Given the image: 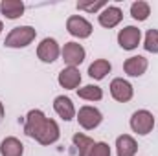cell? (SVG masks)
Wrapping results in <instances>:
<instances>
[{
	"label": "cell",
	"mask_w": 158,
	"mask_h": 156,
	"mask_svg": "<svg viewBox=\"0 0 158 156\" xmlns=\"http://www.w3.org/2000/svg\"><path fill=\"white\" fill-rule=\"evenodd\" d=\"M116 151H118V156H134L138 151V145L132 136L121 134L116 140Z\"/></svg>",
	"instance_id": "cell-15"
},
{
	"label": "cell",
	"mask_w": 158,
	"mask_h": 156,
	"mask_svg": "<svg viewBox=\"0 0 158 156\" xmlns=\"http://www.w3.org/2000/svg\"><path fill=\"white\" fill-rule=\"evenodd\" d=\"M77 96L86 101H99L103 97V90L96 84H86L83 88H77Z\"/></svg>",
	"instance_id": "cell-20"
},
{
	"label": "cell",
	"mask_w": 158,
	"mask_h": 156,
	"mask_svg": "<svg viewBox=\"0 0 158 156\" xmlns=\"http://www.w3.org/2000/svg\"><path fill=\"white\" fill-rule=\"evenodd\" d=\"M121 18H123V13L116 6H107L99 13V24L103 28H114V26H118L119 22H121Z\"/></svg>",
	"instance_id": "cell-12"
},
{
	"label": "cell",
	"mask_w": 158,
	"mask_h": 156,
	"mask_svg": "<svg viewBox=\"0 0 158 156\" xmlns=\"http://www.w3.org/2000/svg\"><path fill=\"white\" fill-rule=\"evenodd\" d=\"M2 30H4V26H2V22H0V33H2Z\"/></svg>",
	"instance_id": "cell-26"
},
{
	"label": "cell",
	"mask_w": 158,
	"mask_h": 156,
	"mask_svg": "<svg viewBox=\"0 0 158 156\" xmlns=\"http://www.w3.org/2000/svg\"><path fill=\"white\" fill-rule=\"evenodd\" d=\"M101 112L98 110V109H94V107H81L79 109V114H77V121L79 125L83 127V129H86V130H92V129H96L99 123H101Z\"/></svg>",
	"instance_id": "cell-4"
},
{
	"label": "cell",
	"mask_w": 158,
	"mask_h": 156,
	"mask_svg": "<svg viewBox=\"0 0 158 156\" xmlns=\"http://www.w3.org/2000/svg\"><path fill=\"white\" fill-rule=\"evenodd\" d=\"M90 156H110V147L105 143V142H98L92 149Z\"/></svg>",
	"instance_id": "cell-24"
},
{
	"label": "cell",
	"mask_w": 158,
	"mask_h": 156,
	"mask_svg": "<svg viewBox=\"0 0 158 156\" xmlns=\"http://www.w3.org/2000/svg\"><path fill=\"white\" fill-rule=\"evenodd\" d=\"M140 39H142V33L134 26H127V28L119 30L118 33V44L123 50H134L140 44Z\"/></svg>",
	"instance_id": "cell-8"
},
{
	"label": "cell",
	"mask_w": 158,
	"mask_h": 156,
	"mask_svg": "<svg viewBox=\"0 0 158 156\" xmlns=\"http://www.w3.org/2000/svg\"><path fill=\"white\" fill-rule=\"evenodd\" d=\"M153 127H155V117L149 110H138L131 117V129L142 136L149 134L153 130Z\"/></svg>",
	"instance_id": "cell-2"
},
{
	"label": "cell",
	"mask_w": 158,
	"mask_h": 156,
	"mask_svg": "<svg viewBox=\"0 0 158 156\" xmlns=\"http://www.w3.org/2000/svg\"><path fill=\"white\" fill-rule=\"evenodd\" d=\"M143 48L151 53H158V30H149L147 35H145V42H143Z\"/></svg>",
	"instance_id": "cell-22"
},
{
	"label": "cell",
	"mask_w": 158,
	"mask_h": 156,
	"mask_svg": "<svg viewBox=\"0 0 158 156\" xmlns=\"http://www.w3.org/2000/svg\"><path fill=\"white\" fill-rule=\"evenodd\" d=\"M61 53H63L64 63L72 68H76L77 64H81L85 61V48L77 42H66Z\"/></svg>",
	"instance_id": "cell-5"
},
{
	"label": "cell",
	"mask_w": 158,
	"mask_h": 156,
	"mask_svg": "<svg viewBox=\"0 0 158 156\" xmlns=\"http://www.w3.org/2000/svg\"><path fill=\"white\" fill-rule=\"evenodd\" d=\"M0 11H2V15H6L7 18L13 20V18L22 17V13H24V4H22L20 0H2Z\"/></svg>",
	"instance_id": "cell-17"
},
{
	"label": "cell",
	"mask_w": 158,
	"mask_h": 156,
	"mask_svg": "<svg viewBox=\"0 0 158 156\" xmlns=\"http://www.w3.org/2000/svg\"><path fill=\"white\" fill-rule=\"evenodd\" d=\"M53 109H55V112L63 117L64 121H70V119H74V116H76L74 103H72V99L66 97V96H59V97H55V101H53Z\"/></svg>",
	"instance_id": "cell-14"
},
{
	"label": "cell",
	"mask_w": 158,
	"mask_h": 156,
	"mask_svg": "<svg viewBox=\"0 0 158 156\" xmlns=\"http://www.w3.org/2000/svg\"><path fill=\"white\" fill-rule=\"evenodd\" d=\"M37 55H39V59L42 63H53L59 57V44H57V40L46 37L37 48Z\"/></svg>",
	"instance_id": "cell-10"
},
{
	"label": "cell",
	"mask_w": 158,
	"mask_h": 156,
	"mask_svg": "<svg viewBox=\"0 0 158 156\" xmlns=\"http://www.w3.org/2000/svg\"><path fill=\"white\" fill-rule=\"evenodd\" d=\"M24 153V145L20 143V140L9 136L0 143V154L2 156H22Z\"/></svg>",
	"instance_id": "cell-16"
},
{
	"label": "cell",
	"mask_w": 158,
	"mask_h": 156,
	"mask_svg": "<svg viewBox=\"0 0 158 156\" xmlns=\"http://www.w3.org/2000/svg\"><path fill=\"white\" fill-rule=\"evenodd\" d=\"M66 30H68V33L74 35V37L86 39V37H90V33H92V24H90L86 18H83V17H79V15H74V17H70V18L66 20Z\"/></svg>",
	"instance_id": "cell-3"
},
{
	"label": "cell",
	"mask_w": 158,
	"mask_h": 156,
	"mask_svg": "<svg viewBox=\"0 0 158 156\" xmlns=\"http://www.w3.org/2000/svg\"><path fill=\"white\" fill-rule=\"evenodd\" d=\"M59 136H61L59 125H57L53 119H46V123L42 125L39 136H37L35 140L39 142L40 145H52V143H55V142L59 140Z\"/></svg>",
	"instance_id": "cell-9"
},
{
	"label": "cell",
	"mask_w": 158,
	"mask_h": 156,
	"mask_svg": "<svg viewBox=\"0 0 158 156\" xmlns=\"http://www.w3.org/2000/svg\"><path fill=\"white\" fill-rule=\"evenodd\" d=\"M79 83H81V74H79L77 68L68 66V68H63V70L59 72V84H61L63 88L74 90V88L79 86Z\"/></svg>",
	"instance_id": "cell-13"
},
{
	"label": "cell",
	"mask_w": 158,
	"mask_h": 156,
	"mask_svg": "<svg viewBox=\"0 0 158 156\" xmlns=\"http://www.w3.org/2000/svg\"><path fill=\"white\" fill-rule=\"evenodd\" d=\"M74 145L77 147L79 156H90V153H92V149H94L96 143H94L92 138H88V136L77 132V134H74Z\"/></svg>",
	"instance_id": "cell-19"
},
{
	"label": "cell",
	"mask_w": 158,
	"mask_h": 156,
	"mask_svg": "<svg viewBox=\"0 0 158 156\" xmlns=\"http://www.w3.org/2000/svg\"><path fill=\"white\" fill-rule=\"evenodd\" d=\"M123 70L127 76L131 77H140L145 74L147 70V59L142 57V55H134V57H129L125 63H123Z\"/></svg>",
	"instance_id": "cell-11"
},
{
	"label": "cell",
	"mask_w": 158,
	"mask_h": 156,
	"mask_svg": "<svg viewBox=\"0 0 158 156\" xmlns=\"http://www.w3.org/2000/svg\"><path fill=\"white\" fill-rule=\"evenodd\" d=\"M46 119H48V117L44 116L40 110H30L28 116H26V125H24V132H26V136H30V138L35 140V138L39 136L42 125L46 123Z\"/></svg>",
	"instance_id": "cell-7"
},
{
	"label": "cell",
	"mask_w": 158,
	"mask_h": 156,
	"mask_svg": "<svg viewBox=\"0 0 158 156\" xmlns=\"http://www.w3.org/2000/svg\"><path fill=\"white\" fill-rule=\"evenodd\" d=\"M110 94H112V97L119 101V103H127V101H131L132 99V94H134V90H132V84L129 83V81H125V79H114L112 83H110Z\"/></svg>",
	"instance_id": "cell-6"
},
{
	"label": "cell",
	"mask_w": 158,
	"mask_h": 156,
	"mask_svg": "<svg viewBox=\"0 0 158 156\" xmlns=\"http://www.w3.org/2000/svg\"><path fill=\"white\" fill-rule=\"evenodd\" d=\"M131 15L136 20H145L151 15V6L147 2H143V0H138V2H134L131 6Z\"/></svg>",
	"instance_id": "cell-21"
},
{
	"label": "cell",
	"mask_w": 158,
	"mask_h": 156,
	"mask_svg": "<svg viewBox=\"0 0 158 156\" xmlns=\"http://www.w3.org/2000/svg\"><path fill=\"white\" fill-rule=\"evenodd\" d=\"M37 31L35 28L31 26H19V28H13L9 31V35L4 40V46L6 48H24L28 44H31V40L35 39Z\"/></svg>",
	"instance_id": "cell-1"
},
{
	"label": "cell",
	"mask_w": 158,
	"mask_h": 156,
	"mask_svg": "<svg viewBox=\"0 0 158 156\" xmlns=\"http://www.w3.org/2000/svg\"><path fill=\"white\" fill-rule=\"evenodd\" d=\"M107 7V2L99 0V2H77V9H83V11H99V9H105Z\"/></svg>",
	"instance_id": "cell-23"
},
{
	"label": "cell",
	"mask_w": 158,
	"mask_h": 156,
	"mask_svg": "<svg viewBox=\"0 0 158 156\" xmlns=\"http://www.w3.org/2000/svg\"><path fill=\"white\" fill-rule=\"evenodd\" d=\"M110 63L109 61H105V59H98V61H94L90 66H88V76L92 79H103L109 72H110Z\"/></svg>",
	"instance_id": "cell-18"
},
{
	"label": "cell",
	"mask_w": 158,
	"mask_h": 156,
	"mask_svg": "<svg viewBox=\"0 0 158 156\" xmlns=\"http://www.w3.org/2000/svg\"><path fill=\"white\" fill-rule=\"evenodd\" d=\"M2 119H4V105L0 101V123H2Z\"/></svg>",
	"instance_id": "cell-25"
}]
</instances>
